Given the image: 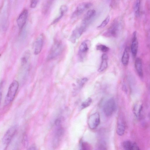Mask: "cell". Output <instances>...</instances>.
I'll return each mask as SVG.
<instances>
[{"label": "cell", "instance_id": "obj_1", "mask_svg": "<svg viewBox=\"0 0 150 150\" xmlns=\"http://www.w3.org/2000/svg\"><path fill=\"white\" fill-rule=\"evenodd\" d=\"M17 127L14 125L11 127L6 131L2 139L0 146V150H6L15 135Z\"/></svg>", "mask_w": 150, "mask_h": 150}, {"label": "cell", "instance_id": "obj_24", "mask_svg": "<svg viewBox=\"0 0 150 150\" xmlns=\"http://www.w3.org/2000/svg\"><path fill=\"white\" fill-rule=\"evenodd\" d=\"M133 143L129 140L124 141L122 143V146L125 150H130Z\"/></svg>", "mask_w": 150, "mask_h": 150}, {"label": "cell", "instance_id": "obj_12", "mask_svg": "<svg viewBox=\"0 0 150 150\" xmlns=\"http://www.w3.org/2000/svg\"><path fill=\"white\" fill-rule=\"evenodd\" d=\"M28 11L26 9L23 10L21 13L17 20V23L19 28L22 29L24 26L28 17Z\"/></svg>", "mask_w": 150, "mask_h": 150}, {"label": "cell", "instance_id": "obj_32", "mask_svg": "<svg viewBox=\"0 0 150 150\" xmlns=\"http://www.w3.org/2000/svg\"><path fill=\"white\" fill-rule=\"evenodd\" d=\"M26 150H36V148L35 146L33 145L29 147Z\"/></svg>", "mask_w": 150, "mask_h": 150}, {"label": "cell", "instance_id": "obj_15", "mask_svg": "<svg viewBox=\"0 0 150 150\" xmlns=\"http://www.w3.org/2000/svg\"><path fill=\"white\" fill-rule=\"evenodd\" d=\"M125 122L122 119H119L116 128V133L119 136L123 135L125 132Z\"/></svg>", "mask_w": 150, "mask_h": 150}, {"label": "cell", "instance_id": "obj_10", "mask_svg": "<svg viewBox=\"0 0 150 150\" xmlns=\"http://www.w3.org/2000/svg\"><path fill=\"white\" fill-rule=\"evenodd\" d=\"M44 37L41 34L37 38L34 44V53L35 55L39 54L41 52L43 44Z\"/></svg>", "mask_w": 150, "mask_h": 150}, {"label": "cell", "instance_id": "obj_26", "mask_svg": "<svg viewBox=\"0 0 150 150\" xmlns=\"http://www.w3.org/2000/svg\"><path fill=\"white\" fill-rule=\"evenodd\" d=\"M110 20V16H108L102 22L101 24L97 27V28L98 29H100L102 28L105 27L108 23Z\"/></svg>", "mask_w": 150, "mask_h": 150}, {"label": "cell", "instance_id": "obj_5", "mask_svg": "<svg viewBox=\"0 0 150 150\" xmlns=\"http://www.w3.org/2000/svg\"><path fill=\"white\" fill-rule=\"evenodd\" d=\"M116 108L115 100L113 98H110L105 102L104 105L103 112L106 116H110L114 112Z\"/></svg>", "mask_w": 150, "mask_h": 150}, {"label": "cell", "instance_id": "obj_7", "mask_svg": "<svg viewBox=\"0 0 150 150\" xmlns=\"http://www.w3.org/2000/svg\"><path fill=\"white\" fill-rule=\"evenodd\" d=\"M92 4L90 2H84L80 3L78 5L73 13L72 18H76L80 16L86 10L92 6Z\"/></svg>", "mask_w": 150, "mask_h": 150}, {"label": "cell", "instance_id": "obj_28", "mask_svg": "<svg viewBox=\"0 0 150 150\" xmlns=\"http://www.w3.org/2000/svg\"><path fill=\"white\" fill-rule=\"evenodd\" d=\"M96 150H107V147L105 143L101 142L98 145Z\"/></svg>", "mask_w": 150, "mask_h": 150}, {"label": "cell", "instance_id": "obj_22", "mask_svg": "<svg viewBox=\"0 0 150 150\" xmlns=\"http://www.w3.org/2000/svg\"><path fill=\"white\" fill-rule=\"evenodd\" d=\"M140 1H136L134 4V10L136 16L138 17L140 15Z\"/></svg>", "mask_w": 150, "mask_h": 150}, {"label": "cell", "instance_id": "obj_6", "mask_svg": "<svg viewBox=\"0 0 150 150\" xmlns=\"http://www.w3.org/2000/svg\"><path fill=\"white\" fill-rule=\"evenodd\" d=\"M96 14L95 10H89L85 14L80 25L86 30L93 21Z\"/></svg>", "mask_w": 150, "mask_h": 150}, {"label": "cell", "instance_id": "obj_20", "mask_svg": "<svg viewBox=\"0 0 150 150\" xmlns=\"http://www.w3.org/2000/svg\"><path fill=\"white\" fill-rule=\"evenodd\" d=\"M68 8L66 5L61 6L60 8V14L59 16L56 18L52 23V24H53L58 22L63 17L67 11Z\"/></svg>", "mask_w": 150, "mask_h": 150}, {"label": "cell", "instance_id": "obj_13", "mask_svg": "<svg viewBox=\"0 0 150 150\" xmlns=\"http://www.w3.org/2000/svg\"><path fill=\"white\" fill-rule=\"evenodd\" d=\"M138 47V43L137 38V33L136 31L133 33L132 43L131 45V51L134 58L137 55Z\"/></svg>", "mask_w": 150, "mask_h": 150}, {"label": "cell", "instance_id": "obj_11", "mask_svg": "<svg viewBox=\"0 0 150 150\" xmlns=\"http://www.w3.org/2000/svg\"><path fill=\"white\" fill-rule=\"evenodd\" d=\"M85 31V30L80 25L76 27L71 33L69 38L70 41L72 43H74Z\"/></svg>", "mask_w": 150, "mask_h": 150}, {"label": "cell", "instance_id": "obj_4", "mask_svg": "<svg viewBox=\"0 0 150 150\" xmlns=\"http://www.w3.org/2000/svg\"><path fill=\"white\" fill-rule=\"evenodd\" d=\"M63 48V45L61 41H55L49 51L47 57V60H51L57 57L61 53Z\"/></svg>", "mask_w": 150, "mask_h": 150}, {"label": "cell", "instance_id": "obj_23", "mask_svg": "<svg viewBox=\"0 0 150 150\" xmlns=\"http://www.w3.org/2000/svg\"><path fill=\"white\" fill-rule=\"evenodd\" d=\"M80 150H92V147L88 143L82 141L80 143Z\"/></svg>", "mask_w": 150, "mask_h": 150}, {"label": "cell", "instance_id": "obj_8", "mask_svg": "<svg viewBox=\"0 0 150 150\" xmlns=\"http://www.w3.org/2000/svg\"><path fill=\"white\" fill-rule=\"evenodd\" d=\"M89 41L88 40H84L80 45L78 52V57L81 61H83L86 57L89 50Z\"/></svg>", "mask_w": 150, "mask_h": 150}, {"label": "cell", "instance_id": "obj_14", "mask_svg": "<svg viewBox=\"0 0 150 150\" xmlns=\"http://www.w3.org/2000/svg\"><path fill=\"white\" fill-rule=\"evenodd\" d=\"M55 125L57 128L55 131V137L54 141V143L55 145L57 144H58L64 133V130L62 127L61 124L56 125Z\"/></svg>", "mask_w": 150, "mask_h": 150}, {"label": "cell", "instance_id": "obj_33", "mask_svg": "<svg viewBox=\"0 0 150 150\" xmlns=\"http://www.w3.org/2000/svg\"><path fill=\"white\" fill-rule=\"evenodd\" d=\"M2 94L1 92H0V103L2 98Z\"/></svg>", "mask_w": 150, "mask_h": 150}, {"label": "cell", "instance_id": "obj_9", "mask_svg": "<svg viewBox=\"0 0 150 150\" xmlns=\"http://www.w3.org/2000/svg\"><path fill=\"white\" fill-rule=\"evenodd\" d=\"M100 122L99 114L98 112H96L89 116L88 119V124L89 128L93 129L98 126Z\"/></svg>", "mask_w": 150, "mask_h": 150}, {"label": "cell", "instance_id": "obj_25", "mask_svg": "<svg viewBox=\"0 0 150 150\" xmlns=\"http://www.w3.org/2000/svg\"><path fill=\"white\" fill-rule=\"evenodd\" d=\"M96 49L103 52H106L109 51V48L105 45L100 44L97 45L96 47Z\"/></svg>", "mask_w": 150, "mask_h": 150}, {"label": "cell", "instance_id": "obj_17", "mask_svg": "<svg viewBox=\"0 0 150 150\" xmlns=\"http://www.w3.org/2000/svg\"><path fill=\"white\" fill-rule=\"evenodd\" d=\"M142 108V104L139 102L136 103L133 107V113L138 119L140 118Z\"/></svg>", "mask_w": 150, "mask_h": 150}, {"label": "cell", "instance_id": "obj_18", "mask_svg": "<svg viewBox=\"0 0 150 150\" xmlns=\"http://www.w3.org/2000/svg\"><path fill=\"white\" fill-rule=\"evenodd\" d=\"M108 57L105 54H103L101 56V62L98 69V71L101 72L105 70L107 67Z\"/></svg>", "mask_w": 150, "mask_h": 150}, {"label": "cell", "instance_id": "obj_19", "mask_svg": "<svg viewBox=\"0 0 150 150\" xmlns=\"http://www.w3.org/2000/svg\"><path fill=\"white\" fill-rule=\"evenodd\" d=\"M129 58V49L128 47H126L125 49L121 59L122 62L124 66L128 65Z\"/></svg>", "mask_w": 150, "mask_h": 150}, {"label": "cell", "instance_id": "obj_29", "mask_svg": "<svg viewBox=\"0 0 150 150\" xmlns=\"http://www.w3.org/2000/svg\"><path fill=\"white\" fill-rule=\"evenodd\" d=\"M88 81V79L84 78L81 79L79 81V84L80 87H82Z\"/></svg>", "mask_w": 150, "mask_h": 150}, {"label": "cell", "instance_id": "obj_30", "mask_svg": "<svg viewBox=\"0 0 150 150\" xmlns=\"http://www.w3.org/2000/svg\"><path fill=\"white\" fill-rule=\"evenodd\" d=\"M38 0H32L30 4V7L31 8H35L38 2Z\"/></svg>", "mask_w": 150, "mask_h": 150}, {"label": "cell", "instance_id": "obj_16", "mask_svg": "<svg viewBox=\"0 0 150 150\" xmlns=\"http://www.w3.org/2000/svg\"><path fill=\"white\" fill-rule=\"evenodd\" d=\"M135 67L136 71L140 77L143 76L142 62L141 59L139 58H137L135 62Z\"/></svg>", "mask_w": 150, "mask_h": 150}, {"label": "cell", "instance_id": "obj_2", "mask_svg": "<svg viewBox=\"0 0 150 150\" xmlns=\"http://www.w3.org/2000/svg\"><path fill=\"white\" fill-rule=\"evenodd\" d=\"M19 87V83L14 80L10 84L4 100V104L7 105L13 100Z\"/></svg>", "mask_w": 150, "mask_h": 150}, {"label": "cell", "instance_id": "obj_21", "mask_svg": "<svg viewBox=\"0 0 150 150\" xmlns=\"http://www.w3.org/2000/svg\"><path fill=\"white\" fill-rule=\"evenodd\" d=\"M52 1H46L42 5V11L44 14L47 13L49 11L53 2Z\"/></svg>", "mask_w": 150, "mask_h": 150}, {"label": "cell", "instance_id": "obj_27", "mask_svg": "<svg viewBox=\"0 0 150 150\" xmlns=\"http://www.w3.org/2000/svg\"><path fill=\"white\" fill-rule=\"evenodd\" d=\"M92 102V99L90 98H88L81 104V108L83 109L88 107L90 105Z\"/></svg>", "mask_w": 150, "mask_h": 150}, {"label": "cell", "instance_id": "obj_31", "mask_svg": "<svg viewBox=\"0 0 150 150\" xmlns=\"http://www.w3.org/2000/svg\"><path fill=\"white\" fill-rule=\"evenodd\" d=\"M130 150H140L139 147L136 143H133Z\"/></svg>", "mask_w": 150, "mask_h": 150}, {"label": "cell", "instance_id": "obj_3", "mask_svg": "<svg viewBox=\"0 0 150 150\" xmlns=\"http://www.w3.org/2000/svg\"><path fill=\"white\" fill-rule=\"evenodd\" d=\"M121 27V23L117 19H115L111 25L103 34L108 37H116L118 35Z\"/></svg>", "mask_w": 150, "mask_h": 150}]
</instances>
